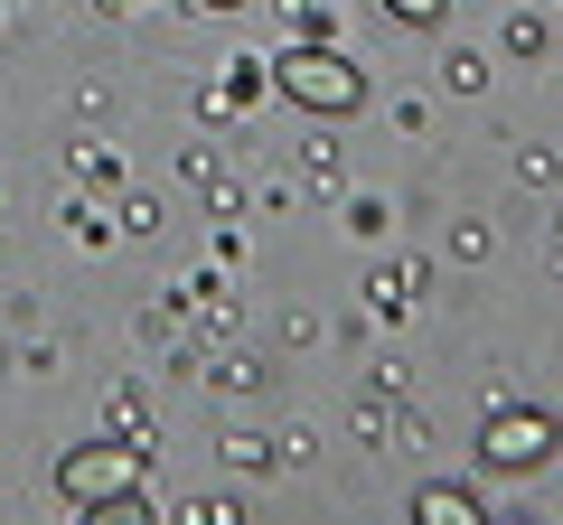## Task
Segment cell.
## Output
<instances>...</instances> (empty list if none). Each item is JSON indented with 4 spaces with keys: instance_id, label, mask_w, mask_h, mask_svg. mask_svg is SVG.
<instances>
[{
    "instance_id": "cell-1",
    "label": "cell",
    "mask_w": 563,
    "mask_h": 525,
    "mask_svg": "<svg viewBox=\"0 0 563 525\" xmlns=\"http://www.w3.org/2000/svg\"><path fill=\"white\" fill-rule=\"evenodd\" d=\"M273 85H282L291 103H301V113H329V122L366 103V76H357L347 57H329V47H291V57L273 66Z\"/></svg>"
},
{
    "instance_id": "cell-2",
    "label": "cell",
    "mask_w": 563,
    "mask_h": 525,
    "mask_svg": "<svg viewBox=\"0 0 563 525\" xmlns=\"http://www.w3.org/2000/svg\"><path fill=\"white\" fill-rule=\"evenodd\" d=\"M57 488H66L76 506H103V498H122V488H141V450H122V442L66 450V460H57Z\"/></svg>"
},
{
    "instance_id": "cell-3",
    "label": "cell",
    "mask_w": 563,
    "mask_h": 525,
    "mask_svg": "<svg viewBox=\"0 0 563 525\" xmlns=\"http://www.w3.org/2000/svg\"><path fill=\"white\" fill-rule=\"evenodd\" d=\"M544 450H554V423H544V413H498V423H488V460L498 469H536Z\"/></svg>"
},
{
    "instance_id": "cell-4",
    "label": "cell",
    "mask_w": 563,
    "mask_h": 525,
    "mask_svg": "<svg viewBox=\"0 0 563 525\" xmlns=\"http://www.w3.org/2000/svg\"><path fill=\"white\" fill-rule=\"evenodd\" d=\"M422 525H479V498H461V488H422Z\"/></svg>"
},
{
    "instance_id": "cell-5",
    "label": "cell",
    "mask_w": 563,
    "mask_h": 525,
    "mask_svg": "<svg viewBox=\"0 0 563 525\" xmlns=\"http://www.w3.org/2000/svg\"><path fill=\"white\" fill-rule=\"evenodd\" d=\"M385 10H395V20H413V29H432V20L451 10V0H385Z\"/></svg>"
},
{
    "instance_id": "cell-6",
    "label": "cell",
    "mask_w": 563,
    "mask_h": 525,
    "mask_svg": "<svg viewBox=\"0 0 563 525\" xmlns=\"http://www.w3.org/2000/svg\"><path fill=\"white\" fill-rule=\"evenodd\" d=\"M207 10H244V0H207Z\"/></svg>"
}]
</instances>
